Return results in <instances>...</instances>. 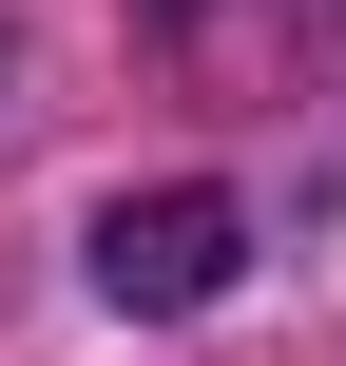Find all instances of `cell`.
Listing matches in <instances>:
<instances>
[{
  "instance_id": "1",
  "label": "cell",
  "mask_w": 346,
  "mask_h": 366,
  "mask_svg": "<svg viewBox=\"0 0 346 366\" xmlns=\"http://www.w3.org/2000/svg\"><path fill=\"white\" fill-rule=\"evenodd\" d=\"M231 270H250V212L231 193H116L96 212V290L116 309H212Z\"/></svg>"
}]
</instances>
